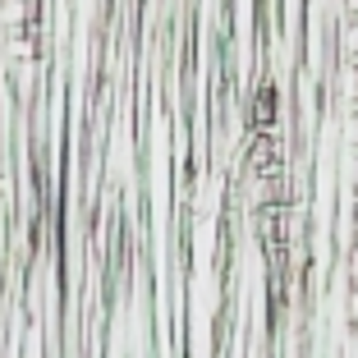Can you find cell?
Instances as JSON below:
<instances>
[{
  "instance_id": "6da1fadb",
  "label": "cell",
  "mask_w": 358,
  "mask_h": 358,
  "mask_svg": "<svg viewBox=\"0 0 358 358\" xmlns=\"http://www.w3.org/2000/svg\"><path fill=\"white\" fill-rule=\"evenodd\" d=\"M336 51H340V60H358V19H340Z\"/></svg>"
},
{
  "instance_id": "7a4b0ae2",
  "label": "cell",
  "mask_w": 358,
  "mask_h": 358,
  "mask_svg": "<svg viewBox=\"0 0 358 358\" xmlns=\"http://www.w3.org/2000/svg\"><path fill=\"white\" fill-rule=\"evenodd\" d=\"M345 280L358 285V239H349V248H345Z\"/></svg>"
},
{
  "instance_id": "3957f363",
  "label": "cell",
  "mask_w": 358,
  "mask_h": 358,
  "mask_svg": "<svg viewBox=\"0 0 358 358\" xmlns=\"http://www.w3.org/2000/svg\"><path fill=\"white\" fill-rule=\"evenodd\" d=\"M345 317H349V331H358V285L345 289Z\"/></svg>"
},
{
  "instance_id": "277c9868",
  "label": "cell",
  "mask_w": 358,
  "mask_h": 358,
  "mask_svg": "<svg viewBox=\"0 0 358 358\" xmlns=\"http://www.w3.org/2000/svg\"><path fill=\"white\" fill-rule=\"evenodd\" d=\"M345 184H349V193H358V152L345 157Z\"/></svg>"
},
{
  "instance_id": "5b68a950",
  "label": "cell",
  "mask_w": 358,
  "mask_h": 358,
  "mask_svg": "<svg viewBox=\"0 0 358 358\" xmlns=\"http://www.w3.org/2000/svg\"><path fill=\"white\" fill-rule=\"evenodd\" d=\"M349 234L358 239V193H349Z\"/></svg>"
},
{
  "instance_id": "8992f818",
  "label": "cell",
  "mask_w": 358,
  "mask_h": 358,
  "mask_svg": "<svg viewBox=\"0 0 358 358\" xmlns=\"http://www.w3.org/2000/svg\"><path fill=\"white\" fill-rule=\"evenodd\" d=\"M340 5H345V14H349V19H358V0H340Z\"/></svg>"
}]
</instances>
